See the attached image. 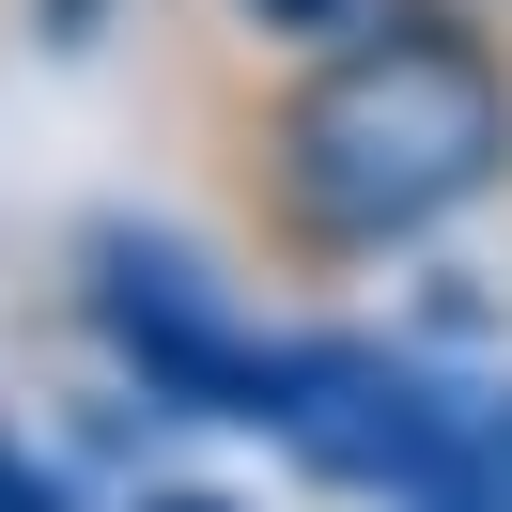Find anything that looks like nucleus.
Returning <instances> with one entry per match:
<instances>
[{
  "instance_id": "nucleus-1",
  "label": "nucleus",
  "mask_w": 512,
  "mask_h": 512,
  "mask_svg": "<svg viewBox=\"0 0 512 512\" xmlns=\"http://www.w3.org/2000/svg\"><path fill=\"white\" fill-rule=\"evenodd\" d=\"M481 202H512V47L466 0H419L326 63H280L233 125V218L280 280L435 264Z\"/></svg>"
},
{
  "instance_id": "nucleus-2",
  "label": "nucleus",
  "mask_w": 512,
  "mask_h": 512,
  "mask_svg": "<svg viewBox=\"0 0 512 512\" xmlns=\"http://www.w3.org/2000/svg\"><path fill=\"white\" fill-rule=\"evenodd\" d=\"M78 326H94L109 388L140 419H202V435H264L295 373V311H264L218 249L156 218H94L78 233Z\"/></svg>"
},
{
  "instance_id": "nucleus-3",
  "label": "nucleus",
  "mask_w": 512,
  "mask_h": 512,
  "mask_svg": "<svg viewBox=\"0 0 512 512\" xmlns=\"http://www.w3.org/2000/svg\"><path fill=\"white\" fill-rule=\"evenodd\" d=\"M388 16H419V0H233V32H249L264 63H326V47L388 32Z\"/></svg>"
},
{
  "instance_id": "nucleus-4",
  "label": "nucleus",
  "mask_w": 512,
  "mask_h": 512,
  "mask_svg": "<svg viewBox=\"0 0 512 512\" xmlns=\"http://www.w3.org/2000/svg\"><path fill=\"white\" fill-rule=\"evenodd\" d=\"M0 512H94L78 466H63V435H32L16 404H0Z\"/></svg>"
},
{
  "instance_id": "nucleus-5",
  "label": "nucleus",
  "mask_w": 512,
  "mask_h": 512,
  "mask_svg": "<svg viewBox=\"0 0 512 512\" xmlns=\"http://www.w3.org/2000/svg\"><path fill=\"white\" fill-rule=\"evenodd\" d=\"M125 512H264V497H233V481H125Z\"/></svg>"
},
{
  "instance_id": "nucleus-6",
  "label": "nucleus",
  "mask_w": 512,
  "mask_h": 512,
  "mask_svg": "<svg viewBox=\"0 0 512 512\" xmlns=\"http://www.w3.org/2000/svg\"><path fill=\"white\" fill-rule=\"evenodd\" d=\"M388 512H512V497H388Z\"/></svg>"
}]
</instances>
